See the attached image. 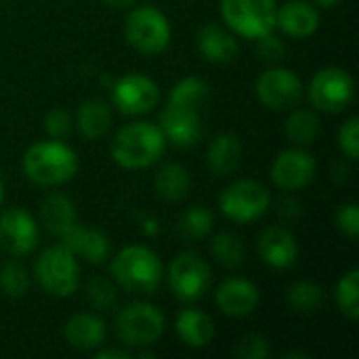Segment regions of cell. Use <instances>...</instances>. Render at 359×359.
Here are the masks:
<instances>
[{
    "mask_svg": "<svg viewBox=\"0 0 359 359\" xmlns=\"http://www.w3.org/2000/svg\"><path fill=\"white\" fill-rule=\"evenodd\" d=\"M166 151V137L158 124L137 120L122 126L109 145L111 160L124 170H141L158 164Z\"/></svg>",
    "mask_w": 359,
    "mask_h": 359,
    "instance_id": "obj_1",
    "label": "cell"
},
{
    "mask_svg": "<svg viewBox=\"0 0 359 359\" xmlns=\"http://www.w3.org/2000/svg\"><path fill=\"white\" fill-rule=\"evenodd\" d=\"M111 8H116V11H128V8H133L139 0H105Z\"/></svg>",
    "mask_w": 359,
    "mask_h": 359,
    "instance_id": "obj_43",
    "label": "cell"
},
{
    "mask_svg": "<svg viewBox=\"0 0 359 359\" xmlns=\"http://www.w3.org/2000/svg\"><path fill=\"white\" fill-rule=\"evenodd\" d=\"M215 227V215L202 206V204H194L187 210H183V215L177 221V236L183 242H200L204 240Z\"/></svg>",
    "mask_w": 359,
    "mask_h": 359,
    "instance_id": "obj_28",
    "label": "cell"
},
{
    "mask_svg": "<svg viewBox=\"0 0 359 359\" xmlns=\"http://www.w3.org/2000/svg\"><path fill=\"white\" fill-rule=\"evenodd\" d=\"M143 229H145L147 233H156V231H158V225H156V221H147V223L143 225Z\"/></svg>",
    "mask_w": 359,
    "mask_h": 359,
    "instance_id": "obj_45",
    "label": "cell"
},
{
    "mask_svg": "<svg viewBox=\"0 0 359 359\" xmlns=\"http://www.w3.org/2000/svg\"><path fill=\"white\" fill-rule=\"evenodd\" d=\"M278 215H280V219H282L284 223H292V221H297L299 215H301V204H299L294 198H284V200L280 202Z\"/></svg>",
    "mask_w": 359,
    "mask_h": 359,
    "instance_id": "obj_40",
    "label": "cell"
},
{
    "mask_svg": "<svg viewBox=\"0 0 359 359\" xmlns=\"http://www.w3.org/2000/svg\"><path fill=\"white\" fill-rule=\"evenodd\" d=\"M128 44L141 55H160L168 48L172 29L168 17L154 4H135L124 21Z\"/></svg>",
    "mask_w": 359,
    "mask_h": 359,
    "instance_id": "obj_6",
    "label": "cell"
},
{
    "mask_svg": "<svg viewBox=\"0 0 359 359\" xmlns=\"http://www.w3.org/2000/svg\"><path fill=\"white\" fill-rule=\"evenodd\" d=\"M316 175H318L316 156L309 154L305 147H290L280 151L269 170L271 183L286 194L305 189L316 179Z\"/></svg>",
    "mask_w": 359,
    "mask_h": 359,
    "instance_id": "obj_13",
    "label": "cell"
},
{
    "mask_svg": "<svg viewBox=\"0 0 359 359\" xmlns=\"http://www.w3.org/2000/svg\"><path fill=\"white\" fill-rule=\"evenodd\" d=\"M276 27L288 38L305 40L318 32L320 11L309 0H288L286 4L278 6Z\"/></svg>",
    "mask_w": 359,
    "mask_h": 359,
    "instance_id": "obj_18",
    "label": "cell"
},
{
    "mask_svg": "<svg viewBox=\"0 0 359 359\" xmlns=\"http://www.w3.org/2000/svg\"><path fill=\"white\" fill-rule=\"evenodd\" d=\"M210 250H212V257L217 259V263L223 265V267H229V269L240 267L244 263V257H246L244 242L236 233H231V231L217 233L212 238Z\"/></svg>",
    "mask_w": 359,
    "mask_h": 359,
    "instance_id": "obj_32",
    "label": "cell"
},
{
    "mask_svg": "<svg viewBox=\"0 0 359 359\" xmlns=\"http://www.w3.org/2000/svg\"><path fill=\"white\" fill-rule=\"evenodd\" d=\"M238 36L227 27L217 21L206 23L198 32V50L200 55L210 61V63H229L238 55Z\"/></svg>",
    "mask_w": 359,
    "mask_h": 359,
    "instance_id": "obj_22",
    "label": "cell"
},
{
    "mask_svg": "<svg viewBox=\"0 0 359 359\" xmlns=\"http://www.w3.org/2000/svg\"><path fill=\"white\" fill-rule=\"evenodd\" d=\"M38 219L40 225L53 236V238H63L76 223H78V212L76 204L72 198L59 191H50L42 198L40 208H38Z\"/></svg>",
    "mask_w": 359,
    "mask_h": 359,
    "instance_id": "obj_21",
    "label": "cell"
},
{
    "mask_svg": "<svg viewBox=\"0 0 359 359\" xmlns=\"http://www.w3.org/2000/svg\"><path fill=\"white\" fill-rule=\"evenodd\" d=\"M61 244L69 248L76 259H82L90 265H103L109 257V238L93 227L76 223L63 238Z\"/></svg>",
    "mask_w": 359,
    "mask_h": 359,
    "instance_id": "obj_20",
    "label": "cell"
},
{
    "mask_svg": "<svg viewBox=\"0 0 359 359\" xmlns=\"http://www.w3.org/2000/svg\"><path fill=\"white\" fill-rule=\"evenodd\" d=\"M210 88L208 84L198 78V76H187L181 78L168 93V103H179V105H187V107H196L200 109L204 105V101L208 99Z\"/></svg>",
    "mask_w": 359,
    "mask_h": 359,
    "instance_id": "obj_31",
    "label": "cell"
},
{
    "mask_svg": "<svg viewBox=\"0 0 359 359\" xmlns=\"http://www.w3.org/2000/svg\"><path fill=\"white\" fill-rule=\"evenodd\" d=\"M257 252L271 269H288L299 259V244L286 225H269L257 238Z\"/></svg>",
    "mask_w": 359,
    "mask_h": 359,
    "instance_id": "obj_16",
    "label": "cell"
},
{
    "mask_svg": "<svg viewBox=\"0 0 359 359\" xmlns=\"http://www.w3.org/2000/svg\"><path fill=\"white\" fill-rule=\"evenodd\" d=\"M86 301L95 311H111L118 303V286L111 278L107 276H97L93 278L86 288Z\"/></svg>",
    "mask_w": 359,
    "mask_h": 359,
    "instance_id": "obj_34",
    "label": "cell"
},
{
    "mask_svg": "<svg viewBox=\"0 0 359 359\" xmlns=\"http://www.w3.org/2000/svg\"><path fill=\"white\" fill-rule=\"evenodd\" d=\"M326 301V292L320 284L316 282H297L288 288L286 292V303L288 307L294 311V313H301V316H313L322 309Z\"/></svg>",
    "mask_w": 359,
    "mask_h": 359,
    "instance_id": "obj_29",
    "label": "cell"
},
{
    "mask_svg": "<svg viewBox=\"0 0 359 359\" xmlns=\"http://www.w3.org/2000/svg\"><path fill=\"white\" fill-rule=\"evenodd\" d=\"M21 168L32 183L40 187H59L76 177L78 156L65 141H38L23 154Z\"/></svg>",
    "mask_w": 359,
    "mask_h": 359,
    "instance_id": "obj_3",
    "label": "cell"
},
{
    "mask_svg": "<svg viewBox=\"0 0 359 359\" xmlns=\"http://www.w3.org/2000/svg\"><path fill=\"white\" fill-rule=\"evenodd\" d=\"M284 133L292 145L307 147V145L318 141V137L322 133V120L313 107H299L297 105L290 109V114L286 118Z\"/></svg>",
    "mask_w": 359,
    "mask_h": 359,
    "instance_id": "obj_26",
    "label": "cell"
},
{
    "mask_svg": "<svg viewBox=\"0 0 359 359\" xmlns=\"http://www.w3.org/2000/svg\"><path fill=\"white\" fill-rule=\"evenodd\" d=\"M261 294L255 282L242 276L227 278L215 290V305L221 313L229 318H246L259 307Z\"/></svg>",
    "mask_w": 359,
    "mask_h": 359,
    "instance_id": "obj_17",
    "label": "cell"
},
{
    "mask_svg": "<svg viewBox=\"0 0 359 359\" xmlns=\"http://www.w3.org/2000/svg\"><path fill=\"white\" fill-rule=\"evenodd\" d=\"M38 242L40 227L27 210L13 206L0 212V250L19 259L34 252Z\"/></svg>",
    "mask_w": 359,
    "mask_h": 359,
    "instance_id": "obj_14",
    "label": "cell"
},
{
    "mask_svg": "<svg viewBox=\"0 0 359 359\" xmlns=\"http://www.w3.org/2000/svg\"><path fill=\"white\" fill-rule=\"evenodd\" d=\"M334 303L339 307V311L351 320H359V269L353 267L347 273L341 276V280L334 286Z\"/></svg>",
    "mask_w": 359,
    "mask_h": 359,
    "instance_id": "obj_30",
    "label": "cell"
},
{
    "mask_svg": "<svg viewBox=\"0 0 359 359\" xmlns=\"http://www.w3.org/2000/svg\"><path fill=\"white\" fill-rule=\"evenodd\" d=\"M156 194L166 202H183L189 196L191 177L187 168L179 162H166L158 168L154 177Z\"/></svg>",
    "mask_w": 359,
    "mask_h": 359,
    "instance_id": "obj_27",
    "label": "cell"
},
{
    "mask_svg": "<svg viewBox=\"0 0 359 359\" xmlns=\"http://www.w3.org/2000/svg\"><path fill=\"white\" fill-rule=\"evenodd\" d=\"M271 206L269 189L255 179H240L229 183L219 196L221 212L233 223L259 221Z\"/></svg>",
    "mask_w": 359,
    "mask_h": 359,
    "instance_id": "obj_9",
    "label": "cell"
},
{
    "mask_svg": "<svg viewBox=\"0 0 359 359\" xmlns=\"http://www.w3.org/2000/svg\"><path fill=\"white\" fill-rule=\"evenodd\" d=\"M233 355L238 359H267L271 355L269 341L261 334H246L238 341Z\"/></svg>",
    "mask_w": 359,
    "mask_h": 359,
    "instance_id": "obj_37",
    "label": "cell"
},
{
    "mask_svg": "<svg viewBox=\"0 0 359 359\" xmlns=\"http://www.w3.org/2000/svg\"><path fill=\"white\" fill-rule=\"evenodd\" d=\"M34 278L38 286L55 299H67L78 290L80 265L76 255L61 242L44 248L34 263Z\"/></svg>",
    "mask_w": 359,
    "mask_h": 359,
    "instance_id": "obj_5",
    "label": "cell"
},
{
    "mask_svg": "<svg viewBox=\"0 0 359 359\" xmlns=\"http://www.w3.org/2000/svg\"><path fill=\"white\" fill-rule=\"evenodd\" d=\"M330 172H332V181L334 183H345L349 179V175H351V168H349V164L345 160H339V162L332 164Z\"/></svg>",
    "mask_w": 359,
    "mask_h": 359,
    "instance_id": "obj_42",
    "label": "cell"
},
{
    "mask_svg": "<svg viewBox=\"0 0 359 359\" xmlns=\"http://www.w3.org/2000/svg\"><path fill=\"white\" fill-rule=\"evenodd\" d=\"M95 358L97 359H130L133 358V353H130L128 349H124V347H120V349H114V347L103 349V347H99V349L95 351Z\"/></svg>",
    "mask_w": 359,
    "mask_h": 359,
    "instance_id": "obj_41",
    "label": "cell"
},
{
    "mask_svg": "<svg viewBox=\"0 0 359 359\" xmlns=\"http://www.w3.org/2000/svg\"><path fill=\"white\" fill-rule=\"evenodd\" d=\"M2 202H4V183L0 179V206H2Z\"/></svg>",
    "mask_w": 359,
    "mask_h": 359,
    "instance_id": "obj_47",
    "label": "cell"
},
{
    "mask_svg": "<svg viewBox=\"0 0 359 359\" xmlns=\"http://www.w3.org/2000/svg\"><path fill=\"white\" fill-rule=\"evenodd\" d=\"M223 23L246 40H255L276 29V0H221Z\"/></svg>",
    "mask_w": 359,
    "mask_h": 359,
    "instance_id": "obj_7",
    "label": "cell"
},
{
    "mask_svg": "<svg viewBox=\"0 0 359 359\" xmlns=\"http://www.w3.org/2000/svg\"><path fill=\"white\" fill-rule=\"evenodd\" d=\"M175 330L179 339L191 349H204L215 339V322L208 313L200 309H181L175 320Z\"/></svg>",
    "mask_w": 359,
    "mask_h": 359,
    "instance_id": "obj_24",
    "label": "cell"
},
{
    "mask_svg": "<svg viewBox=\"0 0 359 359\" xmlns=\"http://www.w3.org/2000/svg\"><path fill=\"white\" fill-rule=\"evenodd\" d=\"M242 141L236 133L217 135L206 149V166L215 177H231L242 164Z\"/></svg>",
    "mask_w": 359,
    "mask_h": 359,
    "instance_id": "obj_23",
    "label": "cell"
},
{
    "mask_svg": "<svg viewBox=\"0 0 359 359\" xmlns=\"http://www.w3.org/2000/svg\"><path fill=\"white\" fill-rule=\"evenodd\" d=\"M160 101V86L154 78L130 72L120 76L111 86V103L124 116L149 114Z\"/></svg>",
    "mask_w": 359,
    "mask_h": 359,
    "instance_id": "obj_12",
    "label": "cell"
},
{
    "mask_svg": "<svg viewBox=\"0 0 359 359\" xmlns=\"http://www.w3.org/2000/svg\"><path fill=\"white\" fill-rule=\"evenodd\" d=\"M164 276H166L170 292L183 303L200 301L208 292L210 280H212L208 263L191 250L179 252L170 261Z\"/></svg>",
    "mask_w": 359,
    "mask_h": 359,
    "instance_id": "obj_10",
    "label": "cell"
},
{
    "mask_svg": "<svg viewBox=\"0 0 359 359\" xmlns=\"http://www.w3.org/2000/svg\"><path fill=\"white\" fill-rule=\"evenodd\" d=\"M307 99L316 111L343 114L355 99V84L343 67H322L313 74L307 86Z\"/></svg>",
    "mask_w": 359,
    "mask_h": 359,
    "instance_id": "obj_8",
    "label": "cell"
},
{
    "mask_svg": "<svg viewBox=\"0 0 359 359\" xmlns=\"http://www.w3.org/2000/svg\"><path fill=\"white\" fill-rule=\"evenodd\" d=\"M337 141H339V149L343 151V156L349 162H355L359 156V120L355 116L343 122V126L339 128Z\"/></svg>",
    "mask_w": 359,
    "mask_h": 359,
    "instance_id": "obj_35",
    "label": "cell"
},
{
    "mask_svg": "<svg viewBox=\"0 0 359 359\" xmlns=\"http://www.w3.org/2000/svg\"><path fill=\"white\" fill-rule=\"evenodd\" d=\"M160 130L166 137V143H172L177 147H191L202 139V118L200 109L168 103L160 111Z\"/></svg>",
    "mask_w": 359,
    "mask_h": 359,
    "instance_id": "obj_15",
    "label": "cell"
},
{
    "mask_svg": "<svg viewBox=\"0 0 359 359\" xmlns=\"http://www.w3.org/2000/svg\"><path fill=\"white\" fill-rule=\"evenodd\" d=\"M72 128H74L72 114L63 107H53L44 118V130L48 135V139L63 141L72 135Z\"/></svg>",
    "mask_w": 359,
    "mask_h": 359,
    "instance_id": "obj_36",
    "label": "cell"
},
{
    "mask_svg": "<svg viewBox=\"0 0 359 359\" xmlns=\"http://www.w3.org/2000/svg\"><path fill=\"white\" fill-rule=\"evenodd\" d=\"M166 330V316L160 307L135 301L124 305L114 318V332L128 349L154 347Z\"/></svg>",
    "mask_w": 359,
    "mask_h": 359,
    "instance_id": "obj_4",
    "label": "cell"
},
{
    "mask_svg": "<svg viewBox=\"0 0 359 359\" xmlns=\"http://www.w3.org/2000/svg\"><path fill=\"white\" fill-rule=\"evenodd\" d=\"M63 339L76 351H97L105 345L107 324L97 313H76L65 322Z\"/></svg>",
    "mask_w": 359,
    "mask_h": 359,
    "instance_id": "obj_19",
    "label": "cell"
},
{
    "mask_svg": "<svg viewBox=\"0 0 359 359\" xmlns=\"http://www.w3.org/2000/svg\"><path fill=\"white\" fill-rule=\"evenodd\" d=\"M255 50L263 61L276 63L286 55V44L280 36H276L273 32H267V34L255 38Z\"/></svg>",
    "mask_w": 359,
    "mask_h": 359,
    "instance_id": "obj_39",
    "label": "cell"
},
{
    "mask_svg": "<svg viewBox=\"0 0 359 359\" xmlns=\"http://www.w3.org/2000/svg\"><path fill=\"white\" fill-rule=\"evenodd\" d=\"M109 276L124 292L135 297H151L164 280V267L151 248L133 244L122 248L111 259Z\"/></svg>",
    "mask_w": 359,
    "mask_h": 359,
    "instance_id": "obj_2",
    "label": "cell"
},
{
    "mask_svg": "<svg viewBox=\"0 0 359 359\" xmlns=\"http://www.w3.org/2000/svg\"><path fill=\"white\" fill-rule=\"evenodd\" d=\"M334 225L341 233H345L351 240H358L359 236V204L358 202H345L334 210Z\"/></svg>",
    "mask_w": 359,
    "mask_h": 359,
    "instance_id": "obj_38",
    "label": "cell"
},
{
    "mask_svg": "<svg viewBox=\"0 0 359 359\" xmlns=\"http://www.w3.org/2000/svg\"><path fill=\"white\" fill-rule=\"evenodd\" d=\"M259 103L271 111H290L305 97V86L297 72L288 67H269L255 82Z\"/></svg>",
    "mask_w": 359,
    "mask_h": 359,
    "instance_id": "obj_11",
    "label": "cell"
},
{
    "mask_svg": "<svg viewBox=\"0 0 359 359\" xmlns=\"http://www.w3.org/2000/svg\"><path fill=\"white\" fill-rule=\"evenodd\" d=\"M76 126L88 141H97L107 135L111 126V109L103 99H84L76 109Z\"/></svg>",
    "mask_w": 359,
    "mask_h": 359,
    "instance_id": "obj_25",
    "label": "cell"
},
{
    "mask_svg": "<svg viewBox=\"0 0 359 359\" xmlns=\"http://www.w3.org/2000/svg\"><path fill=\"white\" fill-rule=\"evenodd\" d=\"M309 2H313L318 8H332V6H337L341 0H309Z\"/></svg>",
    "mask_w": 359,
    "mask_h": 359,
    "instance_id": "obj_44",
    "label": "cell"
},
{
    "mask_svg": "<svg viewBox=\"0 0 359 359\" xmlns=\"http://www.w3.org/2000/svg\"><path fill=\"white\" fill-rule=\"evenodd\" d=\"M0 292L13 301H19L29 292V273L23 263L6 261L0 265Z\"/></svg>",
    "mask_w": 359,
    "mask_h": 359,
    "instance_id": "obj_33",
    "label": "cell"
},
{
    "mask_svg": "<svg viewBox=\"0 0 359 359\" xmlns=\"http://www.w3.org/2000/svg\"><path fill=\"white\" fill-rule=\"evenodd\" d=\"M286 358H301V359H307V353H297V351H290V353H286Z\"/></svg>",
    "mask_w": 359,
    "mask_h": 359,
    "instance_id": "obj_46",
    "label": "cell"
}]
</instances>
